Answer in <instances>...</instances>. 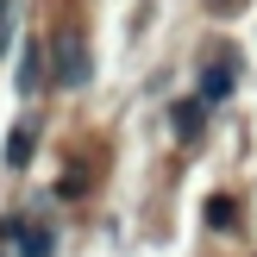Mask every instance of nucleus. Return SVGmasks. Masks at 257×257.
<instances>
[{"instance_id": "nucleus-1", "label": "nucleus", "mask_w": 257, "mask_h": 257, "mask_svg": "<svg viewBox=\"0 0 257 257\" xmlns=\"http://www.w3.org/2000/svg\"><path fill=\"white\" fill-rule=\"evenodd\" d=\"M57 82L63 88H82L88 82V50H82V38H57Z\"/></svg>"}, {"instance_id": "nucleus-2", "label": "nucleus", "mask_w": 257, "mask_h": 257, "mask_svg": "<svg viewBox=\"0 0 257 257\" xmlns=\"http://www.w3.org/2000/svg\"><path fill=\"white\" fill-rule=\"evenodd\" d=\"M7 163H13V170H25V163H32V125H19V132L7 138Z\"/></svg>"}, {"instance_id": "nucleus-3", "label": "nucleus", "mask_w": 257, "mask_h": 257, "mask_svg": "<svg viewBox=\"0 0 257 257\" xmlns=\"http://www.w3.org/2000/svg\"><path fill=\"white\" fill-rule=\"evenodd\" d=\"M201 88H207V100H220L226 88H232V69H226V63H213V69L201 75Z\"/></svg>"}, {"instance_id": "nucleus-4", "label": "nucleus", "mask_w": 257, "mask_h": 257, "mask_svg": "<svg viewBox=\"0 0 257 257\" xmlns=\"http://www.w3.org/2000/svg\"><path fill=\"white\" fill-rule=\"evenodd\" d=\"M176 132H182V138L201 132V100H182V107H176Z\"/></svg>"}, {"instance_id": "nucleus-5", "label": "nucleus", "mask_w": 257, "mask_h": 257, "mask_svg": "<svg viewBox=\"0 0 257 257\" xmlns=\"http://www.w3.org/2000/svg\"><path fill=\"white\" fill-rule=\"evenodd\" d=\"M207 226H213V232H226V226H232V201H226V195L207 201Z\"/></svg>"}, {"instance_id": "nucleus-6", "label": "nucleus", "mask_w": 257, "mask_h": 257, "mask_svg": "<svg viewBox=\"0 0 257 257\" xmlns=\"http://www.w3.org/2000/svg\"><path fill=\"white\" fill-rule=\"evenodd\" d=\"M19 245H25V257H50V232H38V226H25V232H19Z\"/></svg>"}, {"instance_id": "nucleus-7", "label": "nucleus", "mask_w": 257, "mask_h": 257, "mask_svg": "<svg viewBox=\"0 0 257 257\" xmlns=\"http://www.w3.org/2000/svg\"><path fill=\"white\" fill-rule=\"evenodd\" d=\"M38 63H44V57H38V44H32V50H25V69H19V88H38V75H44Z\"/></svg>"}]
</instances>
